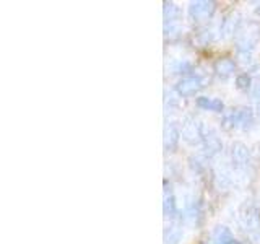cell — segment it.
<instances>
[{
  "label": "cell",
  "instance_id": "3",
  "mask_svg": "<svg viewBox=\"0 0 260 244\" xmlns=\"http://www.w3.org/2000/svg\"><path fill=\"white\" fill-rule=\"evenodd\" d=\"M202 86L203 85H202L200 78H197V77H187V78H182V80L177 81L176 92L181 96H192L195 93H199Z\"/></svg>",
  "mask_w": 260,
  "mask_h": 244
},
{
  "label": "cell",
  "instance_id": "1",
  "mask_svg": "<svg viewBox=\"0 0 260 244\" xmlns=\"http://www.w3.org/2000/svg\"><path fill=\"white\" fill-rule=\"evenodd\" d=\"M216 10V4L211 0H199V2H192L189 7V15L195 21H205L213 16Z\"/></svg>",
  "mask_w": 260,
  "mask_h": 244
},
{
  "label": "cell",
  "instance_id": "12",
  "mask_svg": "<svg viewBox=\"0 0 260 244\" xmlns=\"http://www.w3.org/2000/svg\"><path fill=\"white\" fill-rule=\"evenodd\" d=\"M165 214H166V217H173L176 214V203H174L173 195L165 199Z\"/></svg>",
  "mask_w": 260,
  "mask_h": 244
},
{
  "label": "cell",
  "instance_id": "13",
  "mask_svg": "<svg viewBox=\"0 0 260 244\" xmlns=\"http://www.w3.org/2000/svg\"><path fill=\"white\" fill-rule=\"evenodd\" d=\"M255 12H257V13H260V5H258V7L255 8Z\"/></svg>",
  "mask_w": 260,
  "mask_h": 244
},
{
  "label": "cell",
  "instance_id": "11",
  "mask_svg": "<svg viewBox=\"0 0 260 244\" xmlns=\"http://www.w3.org/2000/svg\"><path fill=\"white\" fill-rule=\"evenodd\" d=\"M252 86V78L249 73H241L236 78V88L239 89V92H249Z\"/></svg>",
  "mask_w": 260,
  "mask_h": 244
},
{
  "label": "cell",
  "instance_id": "4",
  "mask_svg": "<svg viewBox=\"0 0 260 244\" xmlns=\"http://www.w3.org/2000/svg\"><path fill=\"white\" fill-rule=\"evenodd\" d=\"M239 23H241V16H239L238 12L228 13V15L224 16L223 23H221V36H223L224 39L234 36V33L238 31Z\"/></svg>",
  "mask_w": 260,
  "mask_h": 244
},
{
  "label": "cell",
  "instance_id": "7",
  "mask_svg": "<svg viewBox=\"0 0 260 244\" xmlns=\"http://www.w3.org/2000/svg\"><path fill=\"white\" fill-rule=\"evenodd\" d=\"M231 155H233V161L236 163V165H246V163L249 161V150L247 146L241 143V142H236L233 145V150H231Z\"/></svg>",
  "mask_w": 260,
  "mask_h": 244
},
{
  "label": "cell",
  "instance_id": "5",
  "mask_svg": "<svg viewBox=\"0 0 260 244\" xmlns=\"http://www.w3.org/2000/svg\"><path fill=\"white\" fill-rule=\"evenodd\" d=\"M236 69V62L230 57H219L213 64V70L219 77H230Z\"/></svg>",
  "mask_w": 260,
  "mask_h": 244
},
{
  "label": "cell",
  "instance_id": "9",
  "mask_svg": "<svg viewBox=\"0 0 260 244\" xmlns=\"http://www.w3.org/2000/svg\"><path fill=\"white\" fill-rule=\"evenodd\" d=\"M179 137H181V132H177V129L174 126L166 127V132H165V148L173 151L176 148L177 142H179Z\"/></svg>",
  "mask_w": 260,
  "mask_h": 244
},
{
  "label": "cell",
  "instance_id": "8",
  "mask_svg": "<svg viewBox=\"0 0 260 244\" xmlns=\"http://www.w3.org/2000/svg\"><path fill=\"white\" fill-rule=\"evenodd\" d=\"M213 242L215 244H239V241L231 234V231L224 226H218L213 233Z\"/></svg>",
  "mask_w": 260,
  "mask_h": 244
},
{
  "label": "cell",
  "instance_id": "2",
  "mask_svg": "<svg viewBox=\"0 0 260 244\" xmlns=\"http://www.w3.org/2000/svg\"><path fill=\"white\" fill-rule=\"evenodd\" d=\"M181 137L187 143L195 145V143H200L203 140V132H202V126L197 124L195 120H187L182 130H181Z\"/></svg>",
  "mask_w": 260,
  "mask_h": 244
},
{
  "label": "cell",
  "instance_id": "6",
  "mask_svg": "<svg viewBox=\"0 0 260 244\" xmlns=\"http://www.w3.org/2000/svg\"><path fill=\"white\" fill-rule=\"evenodd\" d=\"M197 106L200 109L205 111H213V112H223L224 103L218 98H208V96H200L197 98Z\"/></svg>",
  "mask_w": 260,
  "mask_h": 244
},
{
  "label": "cell",
  "instance_id": "10",
  "mask_svg": "<svg viewBox=\"0 0 260 244\" xmlns=\"http://www.w3.org/2000/svg\"><path fill=\"white\" fill-rule=\"evenodd\" d=\"M181 18V8L173 2H165V20L166 23H173Z\"/></svg>",
  "mask_w": 260,
  "mask_h": 244
}]
</instances>
